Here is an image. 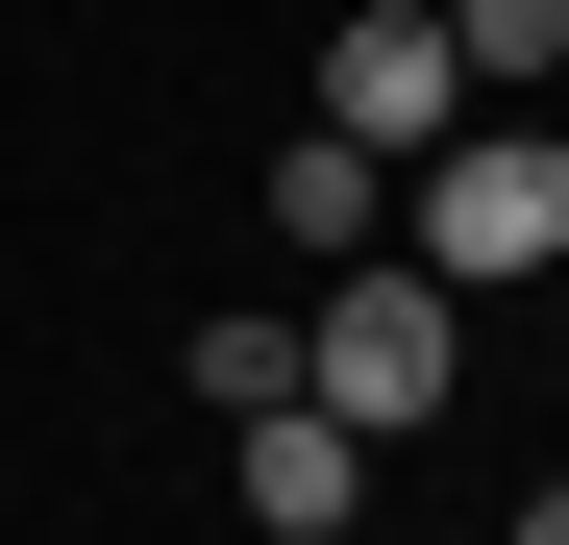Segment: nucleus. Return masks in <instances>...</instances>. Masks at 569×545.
Instances as JSON below:
<instances>
[{
  "mask_svg": "<svg viewBox=\"0 0 569 545\" xmlns=\"http://www.w3.org/2000/svg\"><path fill=\"white\" fill-rule=\"evenodd\" d=\"M520 545H569V472H545V496H520Z\"/></svg>",
  "mask_w": 569,
  "mask_h": 545,
  "instance_id": "nucleus-7",
  "label": "nucleus"
},
{
  "mask_svg": "<svg viewBox=\"0 0 569 545\" xmlns=\"http://www.w3.org/2000/svg\"><path fill=\"white\" fill-rule=\"evenodd\" d=\"M446 50H470V100H520V75H569V0H446Z\"/></svg>",
  "mask_w": 569,
  "mask_h": 545,
  "instance_id": "nucleus-6",
  "label": "nucleus"
},
{
  "mask_svg": "<svg viewBox=\"0 0 569 545\" xmlns=\"http://www.w3.org/2000/svg\"><path fill=\"white\" fill-rule=\"evenodd\" d=\"M446 373H470V298H446L421 248H347V298L298 323V397L347 446H397V422H446Z\"/></svg>",
  "mask_w": 569,
  "mask_h": 545,
  "instance_id": "nucleus-1",
  "label": "nucleus"
},
{
  "mask_svg": "<svg viewBox=\"0 0 569 545\" xmlns=\"http://www.w3.org/2000/svg\"><path fill=\"white\" fill-rule=\"evenodd\" d=\"M446 125H470L446 0H347V26H322V149H371V174H397V149H446Z\"/></svg>",
  "mask_w": 569,
  "mask_h": 545,
  "instance_id": "nucleus-3",
  "label": "nucleus"
},
{
  "mask_svg": "<svg viewBox=\"0 0 569 545\" xmlns=\"http://www.w3.org/2000/svg\"><path fill=\"white\" fill-rule=\"evenodd\" d=\"M272 224H298V248H397V174H371V149H272Z\"/></svg>",
  "mask_w": 569,
  "mask_h": 545,
  "instance_id": "nucleus-5",
  "label": "nucleus"
},
{
  "mask_svg": "<svg viewBox=\"0 0 569 545\" xmlns=\"http://www.w3.org/2000/svg\"><path fill=\"white\" fill-rule=\"evenodd\" d=\"M397 248L446 272V298L569 272V149H545V125H446V149H421V199H397Z\"/></svg>",
  "mask_w": 569,
  "mask_h": 545,
  "instance_id": "nucleus-2",
  "label": "nucleus"
},
{
  "mask_svg": "<svg viewBox=\"0 0 569 545\" xmlns=\"http://www.w3.org/2000/svg\"><path fill=\"white\" fill-rule=\"evenodd\" d=\"M223 446H248V521H272V545H347V521H371V446H347L322 397H272V422H223Z\"/></svg>",
  "mask_w": 569,
  "mask_h": 545,
  "instance_id": "nucleus-4",
  "label": "nucleus"
}]
</instances>
